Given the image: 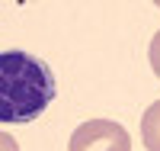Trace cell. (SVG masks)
Returning a JSON list of instances; mask_svg holds the SVG:
<instances>
[{
    "label": "cell",
    "instance_id": "1",
    "mask_svg": "<svg viewBox=\"0 0 160 151\" xmlns=\"http://www.w3.org/2000/svg\"><path fill=\"white\" fill-rule=\"evenodd\" d=\"M55 100L51 67L29 51H0V122H32Z\"/></svg>",
    "mask_w": 160,
    "mask_h": 151
},
{
    "label": "cell",
    "instance_id": "2",
    "mask_svg": "<svg viewBox=\"0 0 160 151\" xmlns=\"http://www.w3.org/2000/svg\"><path fill=\"white\" fill-rule=\"evenodd\" d=\"M68 151H131V135L115 119H87L74 129Z\"/></svg>",
    "mask_w": 160,
    "mask_h": 151
},
{
    "label": "cell",
    "instance_id": "3",
    "mask_svg": "<svg viewBox=\"0 0 160 151\" xmlns=\"http://www.w3.org/2000/svg\"><path fill=\"white\" fill-rule=\"evenodd\" d=\"M141 142L148 151H160V100H154L141 116Z\"/></svg>",
    "mask_w": 160,
    "mask_h": 151
},
{
    "label": "cell",
    "instance_id": "4",
    "mask_svg": "<svg viewBox=\"0 0 160 151\" xmlns=\"http://www.w3.org/2000/svg\"><path fill=\"white\" fill-rule=\"evenodd\" d=\"M148 55H151V67H154V74L160 77V29H157V32H154V39H151Z\"/></svg>",
    "mask_w": 160,
    "mask_h": 151
},
{
    "label": "cell",
    "instance_id": "5",
    "mask_svg": "<svg viewBox=\"0 0 160 151\" xmlns=\"http://www.w3.org/2000/svg\"><path fill=\"white\" fill-rule=\"evenodd\" d=\"M0 151H19L16 138H13L10 132H0Z\"/></svg>",
    "mask_w": 160,
    "mask_h": 151
},
{
    "label": "cell",
    "instance_id": "6",
    "mask_svg": "<svg viewBox=\"0 0 160 151\" xmlns=\"http://www.w3.org/2000/svg\"><path fill=\"white\" fill-rule=\"evenodd\" d=\"M154 7H160V0H154Z\"/></svg>",
    "mask_w": 160,
    "mask_h": 151
}]
</instances>
